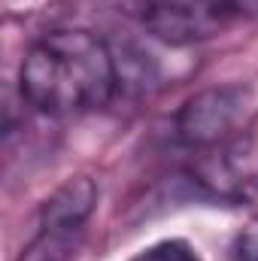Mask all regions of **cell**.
<instances>
[{
    "label": "cell",
    "mask_w": 258,
    "mask_h": 261,
    "mask_svg": "<svg viewBox=\"0 0 258 261\" xmlns=\"http://www.w3.org/2000/svg\"><path fill=\"white\" fill-rule=\"evenodd\" d=\"M119 85L113 49L91 31L67 28L40 37L18 70L21 97L46 116H79L110 103Z\"/></svg>",
    "instance_id": "1"
},
{
    "label": "cell",
    "mask_w": 258,
    "mask_h": 261,
    "mask_svg": "<svg viewBox=\"0 0 258 261\" xmlns=\"http://www.w3.org/2000/svg\"><path fill=\"white\" fill-rule=\"evenodd\" d=\"M243 12V0H140L143 24L170 46H189L222 34Z\"/></svg>",
    "instance_id": "2"
},
{
    "label": "cell",
    "mask_w": 258,
    "mask_h": 261,
    "mask_svg": "<svg viewBox=\"0 0 258 261\" xmlns=\"http://www.w3.org/2000/svg\"><path fill=\"white\" fill-rule=\"evenodd\" d=\"M246 107H249V88L243 85L207 88L179 107L173 119L176 140L186 146H216L237 128V122L246 116Z\"/></svg>",
    "instance_id": "3"
},
{
    "label": "cell",
    "mask_w": 258,
    "mask_h": 261,
    "mask_svg": "<svg viewBox=\"0 0 258 261\" xmlns=\"http://www.w3.org/2000/svg\"><path fill=\"white\" fill-rule=\"evenodd\" d=\"M97 206V186L88 176H73L61 189H55L46 197L40 210V231L61 234V237H79L85 222L91 219Z\"/></svg>",
    "instance_id": "4"
},
{
    "label": "cell",
    "mask_w": 258,
    "mask_h": 261,
    "mask_svg": "<svg viewBox=\"0 0 258 261\" xmlns=\"http://www.w3.org/2000/svg\"><path fill=\"white\" fill-rule=\"evenodd\" d=\"M134 261H200L189 240H161L149 249H143Z\"/></svg>",
    "instance_id": "5"
},
{
    "label": "cell",
    "mask_w": 258,
    "mask_h": 261,
    "mask_svg": "<svg viewBox=\"0 0 258 261\" xmlns=\"http://www.w3.org/2000/svg\"><path fill=\"white\" fill-rule=\"evenodd\" d=\"M231 261H258V219L249 222L237 234L234 249H231Z\"/></svg>",
    "instance_id": "6"
}]
</instances>
